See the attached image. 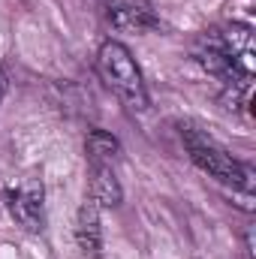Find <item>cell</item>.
<instances>
[{"mask_svg":"<svg viewBox=\"0 0 256 259\" xmlns=\"http://www.w3.org/2000/svg\"><path fill=\"white\" fill-rule=\"evenodd\" d=\"M97 75L100 81L127 106L130 112H148L151 97L142 78V69L136 64L133 52L118 39H106L97 52Z\"/></svg>","mask_w":256,"mask_h":259,"instance_id":"cell-1","label":"cell"},{"mask_svg":"<svg viewBox=\"0 0 256 259\" xmlns=\"http://www.w3.org/2000/svg\"><path fill=\"white\" fill-rule=\"evenodd\" d=\"M181 139H184V148L190 154V160L205 172L211 175L214 181L232 187V190H241V193H250L253 190V169L241 160H235L220 142H214L208 133L202 130H193V127H184L181 130Z\"/></svg>","mask_w":256,"mask_h":259,"instance_id":"cell-2","label":"cell"},{"mask_svg":"<svg viewBox=\"0 0 256 259\" xmlns=\"http://www.w3.org/2000/svg\"><path fill=\"white\" fill-rule=\"evenodd\" d=\"M9 217L24 229V232H39L46 223V190L36 175H24L6 184L3 190Z\"/></svg>","mask_w":256,"mask_h":259,"instance_id":"cell-3","label":"cell"},{"mask_svg":"<svg viewBox=\"0 0 256 259\" xmlns=\"http://www.w3.org/2000/svg\"><path fill=\"white\" fill-rule=\"evenodd\" d=\"M106 21L124 33H148L160 27V18L148 0H106Z\"/></svg>","mask_w":256,"mask_h":259,"instance_id":"cell-4","label":"cell"},{"mask_svg":"<svg viewBox=\"0 0 256 259\" xmlns=\"http://www.w3.org/2000/svg\"><path fill=\"white\" fill-rule=\"evenodd\" d=\"M100 205L94 199H84L78 214H75V226H72V235H75V244L81 250L84 259H100L103 253V226H100Z\"/></svg>","mask_w":256,"mask_h":259,"instance_id":"cell-5","label":"cell"},{"mask_svg":"<svg viewBox=\"0 0 256 259\" xmlns=\"http://www.w3.org/2000/svg\"><path fill=\"white\" fill-rule=\"evenodd\" d=\"M121 184L115 175V166L109 163H91V193L88 199H94L100 208H115L121 202Z\"/></svg>","mask_w":256,"mask_h":259,"instance_id":"cell-6","label":"cell"},{"mask_svg":"<svg viewBox=\"0 0 256 259\" xmlns=\"http://www.w3.org/2000/svg\"><path fill=\"white\" fill-rule=\"evenodd\" d=\"M84 151H88L91 163H109V166H115V160L121 154V142L112 133H106V130H94L88 136V142H84Z\"/></svg>","mask_w":256,"mask_h":259,"instance_id":"cell-7","label":"cell"},{"mask_svg":"<svg viewBox=\"0 0 256 259\" xmlns=\"http://www.w3.org/2000/svg\"><path fill=\"white\" fill-rule=\"evenodd\" d=\"M3 94H6V75H3V69H0V100H3Z\"/></svg>","mask_w":256,"mask_h":259,"instance_id":"cell-8","label":"cell"}]
</instances>
